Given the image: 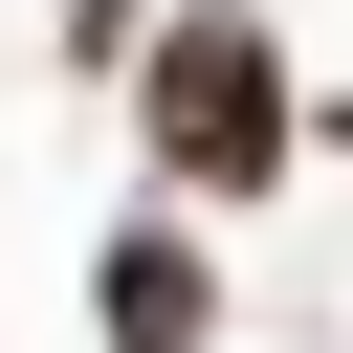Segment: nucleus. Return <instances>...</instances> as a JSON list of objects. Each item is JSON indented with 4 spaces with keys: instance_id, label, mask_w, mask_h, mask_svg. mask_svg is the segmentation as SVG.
<instances>
[{
    "instance_id": "f257e3e1",
    "label": "nucleus",
    "mask_w": 353,
    "mask_h": 353,
    "mask_svg": "<svg viewBox=\"0 0 353 353\" xmlns=\"http://www.w3.org/2000/svg\"><path fill=\"white\" fill-rule=\"evenodd\" d=\"M154 132H176V176H287V66H265V22H176V44H154Z\"/></svg>"
},
{
    "instance_id": "f03ea898",
    "label": "nucleus",
    "mask_w": 353,
    "mask_h": 353,
    "mask_svg": "<svg viewBox=\"0 0 353 353\" xmlns=\"http://www.w3.org/2000/svg\"><path fill=\"white\" fill-rule=\"evenodd\" d=\"M110 331H132V353H199V331H221V287H199L176 243H110Z\"/></svg>"
}]
</instances>
